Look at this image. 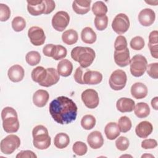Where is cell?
<instances>
[{
    "instance_id": "obj_1",
    "label": "cell",
    "mask_w": 158,
    "mask_h": 158,
    "mask_svg": "<svg viewBox=\"0 0 158 158\" xmlns=\"http://www.w3.org/2000/svg\"><path fill=\"white\" fill-rule=\"evenodd\" d=\"M49 110L52 118L60 125L69 124L76 119L78 108L70 98L59 96L49 104Z\"/></svg>"
},
{
    "instance_id": "obj_2",
    "label": "cell",
    "mask_w": 158,
    "mask_h": 158,
    "mask_svg": "<svg viewBox=\"0 0 158 158\" xmlns=\"http://www.w3.org/2000/svg\"><path fill=\"white\" fill-rule=\"evenodd\" d=\"M71 57L78 62L82 68H87L93 62L96 54L94 51L89 47L77 46L71 51Z\"/></svg>"
},
{
    "instance_id": "obj_3",
    "label": "cell",
    "mask_w": 158,
    "mask_h": 158,
    "mask_svg": "<svg viewBox=\"0 0 158 158\" xmlns=\"http://www.w3.org/2000/svg\"><path fill=\"white\" fill-rule=\"evenodd\" d=\"M2 127L8 133H15L19 128V121L16 110L11 107H4L1 112Z\"/></svg>"
},
{
    "instance_id": "obj_4",
    "label": "cell",
    "mask_w": 158,
    "mask_h": 158,
    "mask_svg": "<svg viewBox=\"0 0 158 158\" xmlns=\"http://www.w3.org/2000/svg\"><path fill=\"white\" fill-rule=\"evenodd\" d=\"M32 135L33 138V144L36 149L43 150L50 146L51 139L49 136L47 128L44 126L42 125L36 126L33 129Z\"/></svg>"
},
{
    "instance_id": "obj_5",
    "label": "cell",
    "mask_w": 158,
    "mask_h": 158,
    "mask_svg": "<svg viewBox=\"0 0 158 158\" xmlns=\"http://www.w3.org/2000/svg\"><path fill=\"white\" fill-rule=\"evenodd\" d=\"M147 66V59L142 55L136 54L130 59V72L131 75L135 77H141L146 72Z\"/></svg>"
},
{
    "instance_id": "obj_6",
    "label": "cell",
    "mask_w": 158,
    "mask_h": 158,
    "mask_svg": "<svg viewBox=\"0 0 158 158\" xmlns=\"http://www.w3.org/2000/svg\"><path fill=\"white\" fill-rule=\"evenodd\" d=\"M20 145V139L15 135H9L1 141V151L7 155L13 153Z\"/></svg>"
},
{
    "instance_id": "obj_7",
    "label": "cell",
    "mask_w": 158,
    "mask_h": 158,
    "mask_svg": "<svg viewBox=\"0 0 158 158\" xmlns=\"http://www.w3.org/2000/svg\"><path fill=\"white\" fill-rule=\"evenodd\" d=\"M127 81V74L125 71L118 69L114 71L110 76L109 83L110 87L115 90L122 89L126 85Z\"/></svg>"
},
{
    "instance_id": "obj_8",
    "label": "cell",
    "mask_w": 158,
    "mask_h": 158,
    "mask_svg": "<svg viewBox=\"0 0 158 158\" xmlns=\"http://www.w3.org/2000/svg\"><path fill=\"white\" fill-rule=\"evenodd\" d=\"M130 27V20L128 17L123 13L117 14L112 22L113 30L118 35H122L127 32Z\"/></svg>"
},
{
    "instance_id": "obj_9",
    "label": "cell",
    "mask_w": 158,
    "mask_h": 158,
    "mask_svg": "<svg viewBox=\"0 0 158 158\" xmlns=\"http://www.w3.org/2000/svg\"><path fill=\"white\" fill-rule=\"evenodd\" d=\"M70 22V17L65 11H59L55 14L52 19V27L58 31H64L68 26Z\"/></svg>"
},
{
    "instance_id": "obj_10",
    "label": "cell",
    "mask_w": 158,
    "mask_h": 158,
    "mask_svg": "<svg viewBox=\"0 0 158 158\" xmlns=\"http://www.w3.org/2000/svg\"><path fill=\"white\" fill-rule=\"evenodd\" d=\"M81 98L86 107L89 109H94L99 104V99L98 94L93 89H87L83 91Z\"/></svg>"
},
{
    "instance_id": "obj_11",
    "label": "cell",
    "mask_w": 158,
    "mask_h": 158,
    "mask_svg": "<svg viewBox=\"0 0 158 158\" xmlns=\"http://www.w3.org/2000/svg\"><path fill=\"white\" fill-rule=\"evenodd\" d=\"M28 36L31 43L36 46L43 44L46 40V35L43 30L37 26H33L29 28Z\"/></svg>"
},
{
    "instance_id": "obj_12",
    "label": "cell",
    "mask_w": 158,
    "mask_h": 158,
    "mask_svg": "<svg viewBox=\"0 0 158 158\" xmlns=\"http://www.w3.org/2000/svg\"><path fill=\"white\" fill-rule=\"evenodd\" d=\"M27 2V10L30 14L37 16L44 14L46 6L44 1L42 0H30Z\"/></svg>"
},
{
    "instance_id": "obj_13",
    "label": "cell",
    "mask_w": 158,
    "mask_h": 158,
    "mask_svg": "<svg viewBox=\"0 0 158 158\" xmlns=\"http://www.w3.org/2000/svg\"><path fill=\"white\" fill-rule=\"evenodd\" d=\"M156 14L153 10L146 8L141 10L138 14V20L141 25L144 27L151 25L155 21Z\"/></svg>"
},
{
    "instance_id": "obj_14",
    "label": "cell",
    "mask_w": 158,
    "mask_h": 158,
    "mask_svg": "<svg viewBox=\"0 0 158 158\" xmlns=\"http://www.w3.org/2000/svg\"><path fill=\"white\" fill-rule=\"evenodd\" d=\"M114 61L115 64L120 67H124L128 64L130 62V52L128 48L122 51H114Z\"/></svg>"
},
{
    "instance_id": "obj_15",
    "label": "cell",
    "mask_w": 158,
    "mask_h": 158,
    "mask_svg": "<svg viewBox=\"0 0 158 158\" xmlns=\"http://www.w3.org/2000/svg\"><path fill=\"white\" fill-rule=\"evenodd\" d=\"M87 142L92 149H97L102 146L104 144V138L100 131H94L88 135L87 137Z\"/></svg>"
},
{
    "instance_id": "obj_16",
    "label": "cell",
    "mask_w": 158,
    "mask_h": 158,
    "mask_svg": "<svg viewBox=\"0 0 158 158\" xmlns=\"http://www.w3.org/2000/svg\"><path fill=\"white\" fill-rule=\"evenodd\" d=\"M24 69L18 64L14 65L9 68L7 72V75L10 81L12 82H19L22 81L24 77Z\"/></svg>"
},
{
    "instance_id": "obj_17",
    "label": "cell",
    "mask_w": 158,
    "mask_h": 158,
    "mask_svg": "<svg viewBox=\"0 0 158 158\" xmlns=\"http://www.w3.org/2000/svg\"><path fill=\"white\" fill-rule=\"evenodd\" d=\"M102 75L98 71L87 70L83 74V80L84 84L97 85L101 82Z\"/></svg>"
},
{
    "instance_id": "obj_18",
    "label": "cell",
    "mask_w": 158,
    "mask_h": 158,
    "mask_svg": "<svg viewBox=\"0 0 158 158\" xmlns=\"http://www.w3.org/2000/svg\"><path fill=\"white\" fill-rule=\"evenodd\" d=\"M47 70V75L45 80L41 83L40 85L44 87H50L55 84H56L59 79V74L56 69L54 68H48Z\"/></svg>"
},
{
    "instance_id": "obj_19",
    "label": "cell",
    "mask_w": 158,
    "mask_h": 158,
    "mask_svg": "<svg viewBox=\"0 0 158 158\" xmlns=\"http://www.w3.org/2000/svg\"><path fill=\"white\" fill-rule=\"evenodd\" d=\"M152 125L148 121H143L137 125L135 128L136 135L141 138H146L152 132Z\"/></svg>"
},
{
    "instance_id": "obj_20",
    "label": "cell",
    "mask_w": 158,
    "mask_h": 158,
    "mask_svg": "<svg viewBox=\"0 0 158 158\" xmlns=\"http://www.w3.org/2000/svg\"><path fill=\"white\" fill-rule=\"evenodd\" d=\"M135 106V101L127 98H121L116 102V107L120 112H130L134 110Z\"/></svg>"
},
{
    "instance_id": "obj_21",
    "label": "cell",
    "mask_w": 158,
    "mask_h": 158,
    "mask_svg": "<svg viewBox=\"0 0 158 158\" xmlns=\"http://www.w3.org/2000/svg\"><path fill=\"white\" fill-rule=\"evenodd\" d=\"M49 98V94L48 92L44 89L37 90L33 96V104L38 107H43L48 102Z\"/></svg>"
},
{
    "instance_id": "obj_22",
    "label": "cell",
    "mask_w": 158,
    "mask_h": 158,
    "mask_svg": "<svg viewBox=\"0 0 158 158\" xmlns=\"http://www.w3.org/2000/svg\"><path fill=\"white\" fill-rule=\"evenodd\" d=\"M131 94L136 99H143L148 94V88L143 83L136 82L131 87Z\"/></svg>"
},
{
    "instance_id": "obj_23",
    "label": "cell",
    "mask_w": 158,
    "mask_h": 158,
    "mask_svg": "<svg viewBox=\"0 0 158 158\" xmlns=\"http://www.w3.org/2000/svg\"><path fill=\"white\" fill-rule=\"evenodd\" d=\"M91 2V0H75L72 3L73 10L78 14H85L90 10Z\"/></svg>"
},
{
    "instance_id": "obj_24",
    "label": "cell",
    "mask_w": 158,
    "mask_h": 158,
    "mask_svg": "<svg viewBox=\"0 0 158 158\" xmlns=\"http://www.w3.org/2000/svg\"><path fill=\"white\" fill-rule=\"evenodd\" d=\"M57 70L59 75L64 77H69L73 70L72 63L68 59H62L58 63Z\"/></svg>"
},
{
    "instance_id": "obj_25",
    "label": "cell",
    "mask_w": 158,
    "mask_h": 158,
    "mask_svg": "<svg viewBox=\"0 0 158 158\" xmlns=\"http://www.w3.org/2000/svg\"><path fill=\"white\" fill-rule=\"evenodd\" d=\"M104 133L108 139L114 140L120 135V131L117 123L109 122L105 127Z\"/></svg>"
},
{
    "instance_id": "obj_26",
    "label": "cell",
    "mask_w": 158,
    "mask_h": 158,
    "mask_svg": "<svg viewBox=\"0 0 158 158\" xmlns=\"http://www.w3.org/2000/svg\"><path fill=\"white\" fill-rule=\"evenodd\" d=\"M81 38L83 42L86 44H93L96 41V34L94 30L89 27H86L84 28L81 32Z\"/></svg>"
},
{
    "instance_id": "obj_27",
    "label": "cell",
    "mask_w": 158,
    "mask_h": 158,
    "mask_svg": "<svg viewBox=\"0 0 158 158\" xmlns=\"http://www.w3.org/2000/svg\"><path fill=\"white\" fill-rule=\"evenodd\" d=\"M47 70L41 66H38L35 68L31 73L32 80L39 84L42 83L45 80Z\"/></svg>"
},
{
    "instance_id": "obj_28",
    "label": "cell",
    "mask_w": 158,
    "mask_h": 158,
    "mask_svg": "<svg viewBox=\"0 0 158 158\" xmlns=\"http://www.w3.org/2000/svg\"><path fill=\"white\" fill-rule=\"evenodd\" d=\"M78 39V35L73 29H69L65 31L62 35V41L67 45H72L76 43Z\"/></svg>"
},
{
    "instance_id": "obj_29",
    "label": "cell",
    "mask_w": 158,
    "mask_h": 158,
    "mask_svg": "<svg viewBox=\"0 0 158 158\" xmlns=\"http://www.w3.org/2000/svg\"><path fill=\"white\" fill-rule=\"evenodd\" d=\"M70 143V138L67 134L65 133H57L54 139V144L58 149L66 148Z\"/></svg>"
},
{
    "instance_id": "obj_30",
    "label": "cell",
    "mask_w": 158,
    "mask_h": 158,
    "mask_svg": "<svg viewBox=\"0 0 158 158\" xmlns=\"http://www.w3.org/2000/svg\"><path fill=\"white\" fill-rule=\"evenodd\" d=\"M134 112L135 115L140 118L147 117L150 114V108L146 102H139L135 106Z\"/></svg>"
},
{
    "instance_id": "obj_31",
    "label": "cell",
    "mask_w": 158,
    "mask_h": 158,
    "mask_svg": "<svg viewBox=\"0 0 158 158\" xmlns=\"http://www.w3.org/2000/svg\"><path fill=\"white\" fill-rule=\"evenodd\" d=\"M91 10L96 17H101L106 15L107 12V7L104 2L99 1L93 4Z\"/></svg>"
},
{
    "instance_id": "obj_32",
    "label": "cell",
    "mask_w": 158,
    "mask_h": 158,
    "mask_svg": "<svg viewBox=\"0 0 158 158\" xmlns=\"http://www.w3.org/2000/svg\"><path fill=\"white\" fill-rule=\"evenodd\" d=\"M96 125L95 117L90 114L84 115L81 120V127L86 130H91Z\"/></svg>"
},
{
    "instance_id": "obj_33",
    "label": "cell",
    "mask_w": 158,
    "mask_h": 158,
    "mask_svg": "<svg viewBox=\"0 0 158 158\" xmlns=\"http://www.w3.org/2000/svg\"><path fill=\"white\" fill-rule=\"evenodd\" d=\"M25 60L28 64L31 66H35L40 63L41 60V55L37 51H31L26 54Z\"/></svg>"
},
{
    "instance_id": "obj_34",
    "label": "cell",
    "mask_w": 158,
    "mask_h": 158,
    "mask_svg": "<svg viewBox=\"0 0 158 158\" xmlns=\"http://www.w3.org/2000/svg\"><path fill=\"white\" fill-rule=\"evenodd\" d=\"M118 126L120 132L127 133L130 130L132 124L130 119L127 116H122L118 119Z\"/></svg>"
},
{
    "instance_id": "obj_35",
    "label": "cell",
    "mask_w": 158,
    "mask_h": 158,
    "mask_svg": "<svg viewBox=\"0 0 158 158\" xmlns=\"http://www.w3.org/2000/svg\"><path fill=\"white\" fill-rule=\"evenodd\" d=\"M26 27L25 20L20 16L15 17L12 21V27L15 31L19 32L22 31Z\"/></svg>"
},
{
    "instance_id": "obj_36",
    "label": "cell",
    "mask_w": 158,
    "mask_h": 158,
    "mask_svg": "<svg viewBox=\"0 0 158 158\" xmlns=\"http://www.w3.org/2000/svg\"><path fill=\"white\" fill-rule=\"evenodd\" d=\"M73 152L77 156H83L88 151L86 144L82 141H76L72 147Z\"/></svg>"
},
{
    "instance_id": "obj_37",
    "label": "cell",
    "mask_w": 158,
    "mask_h": 158,
    "mask_svg": "<svg viewBox=\"0 0 158 158\" xmlns=\"http://www.w3.org/2000/svg\"><path fill=\"white\" fill-rule=\"evenodd\" d=\"M67 49L62 45H56L52 55V58L56 60L64 59L67 56Z\"/></svg>"
},
{
    "instance_id": "obj_38",
    "label": "cell",
    "mask_w": 158,
    "mask_h": 158,
    "mask_svg": "<svg viewBox=\"0 0 158 158\" xmlns=\"http://www.w3.org/2000/svg\"><path fill=\"white\" fill-rule=\"evenodd\" d=\"M108 24V17L107 15L96 17L94 19V25L98 30L102 31L105 30Z\"/></svg>"
},
{
    "instance_id": "obj_39",
    "label": "cell",
    "mask_w": 158,
    "mask_h": 158,
    "mask_svg": "<svg viewBox=\"0 0 158 158\" xmlns=\"http://www.w3.org/2000/svg\"><path fill=\"white\" fill-rule=\"evenodd\" d=\"M130 47L136 51H139L142 49L145 44L144 39L139 36H136L133 38L130 41Z\"/></svg>"
},
{
    "instance_id": "obj_40",
    "label": "cell",
    "mask_w": 158,
    "mask_h": 158,
    "mask_svg": "<svg viewBox=\"0 0 158 158\" xmlns=\"http://www.w3.org/2000/svg\"><path fill=\"white\" fill-rule=\"evenodd\" d=\"M129 145H130L129 140L125 136H120L115 141L116 148L121 151H126L128 148Z\"/></svg>"
},
{
    "instance_id": "obj_41",
    "label": "cell",
    "mask_w": 158,
    "mask_h": 158,
    "mask_svg": "<svg viewBox=\"0 0 158 158\" xmlns=\"http://www.w3.org/2000/svg\"><path fill=\"white\" fill-rule=\"evenodd\" d=\"M127 48V41L124 36H118L114 43V48L116 51H122Z\"/></svg>"
},
{
    "instance_id": "obj_42",
    "label": "cell",
    "mask_w": 158,
    "mask_h": 158,
    "mask_svg": "<svg viewBox=\"0 0 158 158\" xmlns=\"http://www.w3.org/2000/svg\"><path fill=\"white\" fill-rule=\"evenodd\" d=\"M10 16V10L9 7L4 4H0V20L1 22L7 21Z\"/></svg>"
},
{
    "instance_id": "obj_43",
    "label": "cell",
    "mask_w": 158,
    "mask_h": 158,
    "mask_svg": "<svg viewBox=\"0 0 158 158\" xmlns=\"http://www.w3.org/2000/svg\"><path fill=\"white\" fill-rule=\"evenodd\" d=\"M148 75L154 78L157 79L158 78V63H151L147 66L146 69Z\"/></svg>"
},
{
    "instance_id": "obj_44",
    "label": "cell",
    "mask_w": 158,
    "mask_h": 158,
    "mask_svg": "<svg viewBox=\"0 0 158 158\" xmlns=\"http://www.w3.org/2000/svg\"><path fill=\"white\" fill-rule=\"evenodd\" d=\"M157 146V141L154 139H146L141 142V147L143 149H154Z\"/></svg>"
},
{
    "instance_id": "obj_45",
    "label": "cell",
    "mask_w": 158,
    "mask_h": 158,
    "mask_svg": "<svg viewBox=\"0 0 158 158\" xmlns=\"http://www.w3.org/2000/svg\"><path fill=\"white\" fill-rule=\"evenodd\" d=\"M83 68H82L81 67H78L77 68L73 77L75 79V81L79 83V84H81L83 85Z\"/></svg>"
},
{
    "instance_id": "obj_46",
    "label": "cell",
    "mask_w": 158,
    "mask_h": 158,
    "mask_svg": "<svg viewBox=\"0 0 158 158\" xmlns=\"http://www.w3.org/2000/svg\"><path fill=\"white\" fill-rule=\"evenodd\" d=\"M17 158H36V155L31 151H22L16 156Z\"/></svg>"
},
{
    "instance_id": "obj_47",
    "label": "cell",
    "mask_w": 158,
    "mask_h": 158,
    "mask_svg": "<svg viewBox=\"0 0 158 158\" xmlns=\"http://www.w3.org/2000/svg\"><path fill=\"white\" fill-rule=\"evenodd\" d=\"M46 6L45 11L44 12V14H48L51 13L56 7L55 2L52 0H44V1Z\"/></svg>"
},
{
    "instance_id": "obj_48",
    "label": "cell",
    "mask_w": 158,
    "mask_h": 158,
    "mask_svg": "<svg viewBox=\"0 0 158 158\" xmlns=\"http://www.w3.org/2000/svg\"><path fill=\"white\" fill-rule=\"evenodd\" d=\"M55 46L56 45L52 44H48L46 46H44L43 48V52L44 55L47 57H52Z\"/></svg>"
},
{
    "instance_id": "obj_49",
    "label": "cell",
    "mask_w": 158,
    "mask_h": 158,
    "mask_svg": "<svg viewBox=\"0 0 158 158\" xmlns=\"http://www.w3.org/2000/svg\"><path fill=\"white\" fill-rule=\"evenodd\" d=\"M158 32L157 30L151 31L149 35V44H158Z\"/></svg>"
},
{
    "instance_id": "obj_50",
    "label": "cell",
    "mask_w": 158,
    "mask_h": 158,
    "mask_svg": "<svg viewBox=\"0 0 158 158\" xmlns=\"http://www.w3.org/2000/svg\"><path fill=\"white\" fill-rule=\"evenodd\" d=\"M148 48L150 50L151 54L152 57L155 59L158 58V44H148Z\"/></svg>"
},
{
    "instance_id": "obj_51",
    "label": "cell",
    "mask_w": 158,
    "mask_h": 158,
    "mask_svg": "<svg viewBox=\"0 0 158 158\" xmlns=\"http://www.w3.org/2000/svg\"><path fill=\"white\" fill-rule=\"evenodd\" d=\"M151 106L155 110H158V97H154L151 100Z\"/></svg>"
},
{
    "instance_id": "obj_52",
    "label": "cell",
    "mask_w": 158,
    "mask_h": 158,
    "mask_svg": "<svg viewBox=\"0 0 158 158\" xmlns=\"http://www.w3.org/2000/svg\"><path fill=\"white\" fill-rule=\"evenodd\" d=\"M154 157L152 155H150V154H144L141 156V157Z\"/></svg>"
}]
</instances>
